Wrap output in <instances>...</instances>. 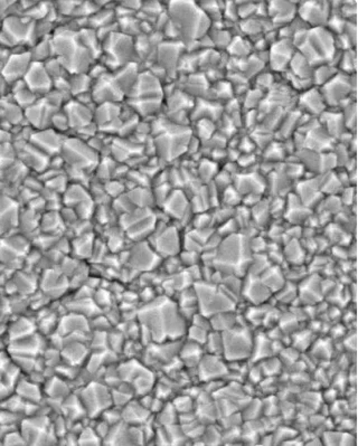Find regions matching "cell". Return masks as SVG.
Instances as JSON below:
<instances>
[{
  "mask_svg": "<svg viewBox=\"0 0 358 446\" xmlns=\"http://www.w3.org/2000/svg\"><path fill=\"white\" fill-rule=\"evenodd\" d=\"M289 66L292 69V73H294L296 78H301V80L313 78V66L308 63L307 59H306L301 54H294Z\"/></svg>",
  "mask_w": 358,
  "mask_h": 446,
  "instance_id": "b9f144b4",
  "label": "cell"
},
{
  "mask_svg": "<svg viewBox=\"0 0 358 446\" xmlns=\"http://www.w3.org/2000/svg\"><path fill=\"white\" fill-rule=\"evenodd\" d=\"M151 413L148 408H145L140 402H129L124 405L121 412V419L124 423L134 426L145 424Z\"/></svg>",
  "mask_w": 358,
  "mask_h": 446,
  "instance_id": "f1b7e54d",
  "label": "cell"
},
{
  "mask_svg": "<svg viewBox=\"0 0 358 446\" xmlns=\"http://www.w3.org/2000/svg\"><path fill=\"white\" fill-rule=\"evenodd\" d=\"M91 94L94 103L96 104L108 103V102L117 103L127 98L124 92L119 87V84L115 81L112 72L106 73L104 75L93 81Z\"/></svg>",
  "mask_w": 358,
  "mask_h": 446,
  "instance_id": "7c38bea8",
  "label": "cell"
},
{
  "mask_svg": "<svg viewBox=\"0 0 358 446\" xmlns=\"http://www.w3.org/2000/svg\"><path fill=\"white\" fill-rule=\"evenodd\" d=\"M229 50H233L234 52V55L238 56H243L248 55V52H249V46L244 42L243 39H232L231 43L229 45Z\"/></svg>",
  "mask_w": 358,
  "mask_h": 446,
  "instance_id": "db71d44e",
  "label": "cell"
},
{
  "mask_svg": "<svg viewBox=\"0 0 358 446\" xmlns=\"http://www.w3.org/2000/svg\"><path fill=\"white\" fill-rule=\"evenodd\" d=\"M11 92H13L15 103L17 106H20L22 110L27 109L38 100V96L36 94H34L31 89H28L25 82L22 81V80L13 84V91Z\"/></svg>",
  "mask_w": 358,
  "mask_h": 446,
  "instance_id": "8d00e7d4",
  "label": "cell"
},
{
  "mask_svg": "<svg viewBox=\"0 0 358 446\" xmlns=\"http://www.w3.org/2000/svg\"><path fill=\"white\" fill-rule=\"evenodd\" d=\"M69 81H70V94L73 99L76 98L78 95L84 94V93L91 92L93 80L90 78L87 73L70 75Z\"/></svg>",
  "mask_w": 358,
  "mask_h": 446,
  "instance_id": "ab89813d",
  "label": "cell"
},
{
  "mask_svg": "<svg viewBox=\"0 0 358 446\" xmlns=\"http://www.w3.org/2000/svg\"><path fill=\"white\" fill-rule=\"evenodd\" d=\"M204 354V347L199 343L188 340V343L180 346L178 357L180 358L182 365L187 366L189 368H196Z\"/></svg>",
  "mask_w": 358,
  "mask_h": 446,
  "instance_id": "f546056e",
  "label": "cell"
},
{
  "mask_svg": "<svg viewBox=\"0 0 358 446\" xmlns=\"http://www.w3.org/2000/svg\"><path fill=\"white\" fill-rule=\"evenodd\" d=\"M283 257L290 264L299 266L303 263V259H306L305 248L301 247L298 240H292L285 246Z\"/></svg>",
  "mask_w": 358,
  "mask_h": 446,
  "instance_id": "60d3db41",
  "label": "cell"
},
{
  "mask_svg": "<svg viewBox=\"0 0 358 446\" xmlns=\"http://www.w3.org/2000/svg\"><path fill=\"white\" fill-rule=\"evenodd\" d=\"M205 354H215L222 356L223 354V338L221 332L210 331L207 335L206 341L204 345Z\"/></svg>",
  "mask_w": 358,
  "mask_h": 446,
  "instance_id": "f6af8a7d",
  "label": "cell"
},
{
  "mask_svg": "<svg viewBox=\"0 0 358 446\" xmlns=\"http://www.w3.org/2000/svg\"><path fill=\"white\" fill-rule=\"evenodd\" d=\"M201 382H210V380H222L223 377L229 376L227 363L222 356L205 354L201 361L196 367Z\"/></svg>",
  "mask_w": 358,
  "mask_h": 446,
  "instance_id": "44dd1931",
  "label": "cell"
},
{
  "mask_svg": "<svg viewBox=\"0 0 358 446\" xmlns=\"http://www.w3.org/2000/svg\"><path fill=\"white\" fill-rule=\"evenodd\" d=\"M350 75L348 76L345 73L343 74H336L330 81L322 85V92L326 104H333L337 106L343 101L346 100L350 95Z\"/></svg>",
  "mask_w": 358,
  "mask_h": 446,
  "instance_id": "7402d4cb",
  "label": "cell"
},
{
  "mask_svg": "<svg viewBox=\"0 0 358 446\" xmlns=\"http://www.w3.org/2000/svg\"><path fill=\"white\" fill-rule=\"evenodd\" d=\"M151 236H155V244L151 246L159 257H173L180 253L182 240L176 227L165 226L159 233L154 231Z\"/></svg>",
  "mask_w": 358,
  "mask_h": 446,
  "instance_id": "9a60e30c",
  "label": "cell"
},
{
  "mask_svg": "<svg viewBox=\"0 0 358 446\" xmlns=\"http://www.w3.org/2000/svg\"><path fill=\"white\" fill-rule=\"evenodd\" d=\"M255 364H259L264 377H274L277 374L279 375L282 369V361L279 359V357H273V356Z\"/></svg>",
  "mask_w": 358,
  "mask_h": 446,
  "instance_id": "7dc6e473",
  "label": "cell"
},
{
  "mask_svg": "<svg viewBox=\"0 0 358 446\" xmlns=\"http://www.w3.org/2000/svg\"><path fill=\"white\" fill-rule=\"evenodd\" d=\"M59 108H56L53 104L48 102V99L42 98L24 110V115H26L28 122L36 130H44L50 128L52 117L59 111Z\"/></svg>",
  "mask_w": 358,
  "mask_h": 446,
  "instance_id": "d6986e66",
  "label": "cell"
},
{
  "mask_svg": "<svg viewBox=\"0 0 358 446\" xmlns=\"http://www.w3.org/2000/svg\"><path fill=\"white\" fill-rule=\"evenodd\" d=\"M331 72H333V70H331V67L328 66V65H319L317 71H313V80L315 78V81H316L317 83L320 84V85H324V84L327 83L328 81H330V80L337 74V73Z\"/></svg>",
  "mask_w": 358,
  "mask_h": 446,
  "instance_id": "f907efd6",
  "label": "cell"
},
{
  "mask_svg": "<svg viewBox=\"0 0 358 446\" xmlns=\"http://www.w3.org/2000/svg\"><path fill=\"white\" fill-rule=\"evenodd\" d=\"M272 354H273L272 340H270V338L266 336V333H262L261 336L260 333L255 335L250 360H252L255 364L259 363L261 360L271 357Z\"/></svg>",
  "mask_w": 358,
  "mask_h": 446,
  "instance_id": "836d02e7",
  "label": "cell"
},
{
  "mask_svg": "<svg viewBox=\"0 0 358 446\" xmlns=\"http://www.w3.org/2000/svg\"><path fill=\"white\" fill-rule=\"evenodd\" d=\"M207 330L203 329L201 326H187L186 330V335H187L188 340L193 341V343H199V345H204L205 341L207 339V335H208Z\"/></svg>",
  "mask_w": 358,
  "mask_h": 446,
  "instance_id": "681fc988",
  "label": "cell"
},
{
  "mask_svg": "<svg viewBox=\"0 0 358 446\" xmlns=\"http://www.w3.org/2000/svg\"><path fill=\"white\" fill-rule=\"evenodd\" d=\"M298 11L302 20L311 24L313 27H322L328 20L327 9L322 3H302Z\"/></svg>",
  "mask_w": 358,
  "mask_h": 446,
  "instance_id": "83f0119b",
  "label": "cell"
},
{
  "mask_svg": "<svg viewBox=\"0 0 358 446\" xmlns=\"http://www.w3.org/2000/svg\"><path fill=\"white\" fill-rule=\"evenodd\" d=\"M31 52H22V53L11 54L8 59H6L5 64L1 69V76L7 84L16 83L25 76L26 72L31 66Z\"/></svg>",
  "mask_w": 358,
  "mask_h": 446,
  "instance_id": "ffe728a7",
  "label": "cell"
},
{
  "mask_svg": "<svg viewBox=\"0 0 358 446\" xmlns=\"http://www.w3.org/2000/svg\"><path fill=\"white\" fill-rule=\"evenodd\" d=\"M18 143H20V147L14 145L17 159L22 161L29 171L31 169L36 173H42L48 169L50 166V157L43 154L42 151L38 150L29 141H22Z\"/></svg>",
  "mask_w": 358,
  "mask_h": 446,
  "instance_id": "e0dca14e",
  "label": "cell"
},
{
  "mask_svg": "<svg viewBox=\"0 0 358 446\" xmlns=\"http://www.w3.org/2000/svg\"><path fill=\"white\" fill-rule=\"evenodd\" d=\"M10 6H13V3H0V20H1V17L3 16V14H6V13L9 10Z\"/></svg>",
  "mask_w": 358,
  "mask_h": 446,
  "instance_id": "6f0895ef",
  "label": "cell"
},
{
  "mask_svg": "<svg viewBox=\"0 0 358 446\" xmlns=\"http://www.w3.org/2000/svg\"><path fill=\"white\" fill-rule=\"evenodd\" d=\"M355 54L350 53V50H348V52H346L344 55L341 56V61H339V63H341V64H339V67L341 66V69H343V73H345V74H348V69H350V74H354L355 72L350 69V65H352V69L355 70Z\"/></svg>",
  "mask_w": 358,
  "mask_h": 446,
  "instance_id": "f5cc1de1",
  "label": "cell"
},
{
  "mask_svg": "<svg viewBox=\"0 0 358 446\" xmlns=\"http://www.w3.org/2000/svg\"><path fill=\"white\" fill-rule=\"evenodd\" d=\"M294 46L288 39H282L272 46L270 52V63L274 71H283L290 64L294 57Z\"/></svg>",
  "mask_w": 358,
  "mask_h": 446,
  "instance_id": "484cf974",
  "label": "cell"
},
{
  "mask_svg": "<svg viewBox=\"0 0 358 446\" xmlns=\"http://www.w3.org/2000/svg\"><path fill=\"white\" fill-rule=\"evenodd\" d=\"M110 72H115L120 67L134 63L137 59V52L134 46V38L121 31H113L102 42V56Z\"/></svg>",
  "mask_w": 358,
  "mask_h": 446,
  "instance_id": "5b68a950",
  "label": "cell"
},
{
  "mask_svg": "<svg viewBox=\"0 0 358 446\" xmlns=\"http://www.w3.org/2000/svg\"><path fill=\"white\" fill-rule=\"evenodd\" d=\"M194 289L197 296V310L207 318L225 311H235L238 307L236 301L222 289L221 285L199 281L196 282Z\"/></svg>",
  "mask_w": 358,
  "mask_h": 446,
  "instance_id": "8992f818",
  "label": "cell"
},
{
  "mask_svg": "<svg viewBox=\"0 0 358 446\" xmlns=\"http://www.w3.org/2000/svg\"><path fill=\"white\" fill-rule=\"evenodd\" d=\"M162 206H164V210L167 213L168 216L176 218V220H182L186 215L188 208H190L187 197L182 190L179 189L171 190V193L169 194Z\"/></svg>",
  "mask_w": 358,
  "mask_h": 446,
  "instance_id": "4316f807",
  "label": "cell"
},
{
  "mask_svg": "<svg viewBox=\"0 0 358 446\" xmlns=\"http://www.w3.org/2000/svg\"><path fill=\"white\" fill-rule=\"evenodd\" d=\"M122 185L119 182H113V180H109L104 186V190H106V195L111 196L112 199H117L120 196L123 195Z\"/></svg>",
  "mask_w": 358,
  "mask_h": 446,
  "instance_id": "11a10c76",
  "label": "cell"
},
{
  "mask_svg": "<svg viewBox=\"0 0 358 446\" xmlns=\"http://www.w3.org/2000/svg\"><path fill=\"white\" fill-rule=\"evenodd\" d=\"M213 331L224 332L232 329L238 324V315L235 311H225L217 313L210 318Z\"/></svg>",
  "mask_w": 358,
  "mask_h": 446,
  "instance_id": "f35d334b",
  "label": "cell"
},
{
  "mask_svg": "<svg viewBox=\"0 0 358 446\" xmlns=\"http://www.w3.org/2000/svg\"><path fill=\"white\" fill-rule=\"evenodd\" d=\"M307 39L324 63L333 61L334 56L336 55V42L333 33L329 29L324 26L313 27V29L308 31Z\"/></svg>",
  "mask_w": 358,
  "mask_h": 446,
  "instance_id": "4fadbf2b",
  "label": "cell"
},
{
  "mask_svg": "<svg viewBox=\"0 0 358 446\" xmlns=\"http://www.w3.org/2000/svg\"><path fill=\"white\" fill-rule=\"evenodd\" d=\"M65 138H66L65 134H59L54 129L48 128L34 132L29 143L35 145L38 150L42 151L43 154L52 158L61 154Z\"/></svg>",
  "mask_w": 358,
  "mask_h": 446,
  "instance_id": "2e32d148",
  "label": "cell"
},
{
  "mask_svg": "<svg viewBox=\"0 0 358 446\" xmlns=\"http://www.w3.org/2000/svg\"><path fill=\"white\" fill-rule=\"evenodd\" d=\"M300 103L303 106V109L307 110L310 113H317V115L324 113V106H326V102L322 98V92L317 91L316 89H311L303 93L300 99Z\"/></svg>",
  "mask_w": 358,
  "mask_h": 446,
  "instance_id": "74e56055",
  "label": "cell"
},
{
  "mask_svg": "<svg viewBox=\"0 0 358 446\" xmlns=\"http://www.w3.org/2000/svg\"><path fill=\"white\" fill-rule=\"evenodd\" d=\"M127 98L162 99L164 87L160 83L159 78H157L150 71H145V72L139 73L137 82Z\"/></svg>",
  "mask_w": 358,
  "mask_h": 446,
  "instance_id": "ac0fdd59",
  "label": "cell"
},
{
  "mask_svg": "<svg viewBox=\"0 0 358 446\" xmlns=\"http://www.w3.org/2000/svg\"><path fill=\"white\" fill-rule=\"evenodd\" d=\"M313 341H315V337H313V331L310 330H302V331L296 330L292 333V346L298 352L310 349Z\"/></svg>",
  "mask_w": 358,
  "mask_h": 446,
  "instance_id": "bcb514c9",
  "label": "cell"
},
{
  "mask_svg": "<svg viewBox=\"0 0 358 446\" xmlns=\"http://www.w3.org/2000/svg\"><path fill=\"white\" fill-rule=\"evenodd\" d=\"M173 405L178 414L188 413V412L195 410V403H194L193 398L189 396L177 397L173 401Z\"/></svg>",
  "mask_w": 358,
  "mask_h": 446,
  "instance_id": "816d5d0a",
  "label": "cell"
},
{
  "mask_svg": "<svg viewBox=\"0 0 358 446\" xmlns=\"http://www.w3.org/2000/svg\"><path fill=\"white\" fill-rule=\"evenodd\" d=\"M241 182L235 185V189L238 190L241 195H250V194H255V195H261L266 190V182H261V177L255 173H250V175H243L240 176Z\"/></svg>",
  "mask_w": 358,
  "mask_h": 446,
  "instance_id": "d6a6232c",
  "label": "cell"
},
{
  "mask_svg": "<svg viewBox=\"0 0 358 446\" xmlns=\"http://www.w3.org/2000/svg\"><path fill=\"white\" fill-rule=\"evenodd\" d=\"M162 99H128V104L138 117H150L162 109Z\"/></svg>",
  "mask_w": 358,
  "mask_h": 446,
  "instance_id": "4dcf8cb0",
  "label": "cell"
},
{
  "mask_svg": "<svg viewBox=\"0 0 358 446\" xmlns=\"http://www.w3.org/2000/svg\"><path fill=\"white\" fill-rule=\"evenodd\" d=\"M62 110L70 123V130L78 131L80 129L85 128L94 123L93 122V110H91L90 106L80 103L76 99L67 101Z\"/></svg>",
  "mask_w": 358,
  "mask_h": 446,
  "instance_id": "d4e9b609",
  "label": "cell"
},
{
  "mask_svg": "<svg viewBox=\"0 0 358 446\" xmlns=\"http://www.w3.org/2000/svg\"><path fill=\"white\" fill-rule=\"evenodd\" d=\"M223 354L222 357L229 361H246L250 360L253 348V338L249 326H236L227 331L222 332Z\"/></svg>",
  "mask_w": 358,
  "mask_h": 446,
  "instance_id": "9c48e42d",
  "label": "cell"
},
{
  "mask_svg": "<svg viewBox=\"0 0 358 446\" xmlns=\"http://www.w3.org/2000/svg\"><path fill=\"white\" fill-rule=\"evenodd\" d=\"M296 6L290 3H271L268 6V14L274 22H289L294 20L296 14Z\"/></svg>",
  "mask_w": 358,
  "mask_h": 446,
  "instance_id": "e575fe53",
  "label": "cell"
},
{
  "mask_svg": "<svg viewBox=\"0 0 358 446\" xmlns=\"http://www.w3.org/2000/svg\"><path fill=\"white\" fill-rule=\"evenodd\" d=\"M271 296V291L261 281L259 276L246 274L242 279L241 298H245L250 305H260L266 303Z\"/></svg>",
  "mask_w": 358,
  "mask_h": 446,
  "instance_id": "cb8c5ba5",
  "label": "cell"
},
{
  "mask_svg": "<svg viewBox=\"0 0 358 446\" xmlns=\"http://www.w3.org/2000/svg\"><path fill=\"white\" fill-rule=\"evenodd\" d=\"M53 55L59 59L70 75L89 72L95 61L89 50L82 44L78 31L59 27L50 36Z\"/></svg>",
  "mask_w": 358,
  "mask_h": 446,
  "instance_id": "7a4b0ae2",
  "label": "cell"
},
{
  "mask_svg": "<svg viewBox=\"0 0 358 446\" xmlns=\"http://www.w3.org/2000/svg\"><path fill=\"white\" fill-rule=\"evenodd\" d=\"M127 195L132 204L137 205L140 208H150V205L155 203L154 195L150 190L145 189V187L134 188Z\"/></svg>",
  "mask_w": 358,
  "mask_h": 446,
  "instance_id": "7bdbcfd3",
  "label": "cell"
},
{
  "mask_svg": "<svg viewBox=\"0 0 358 446\" xmlns=\"http://www.w3.org/2000/svg\"><path fill=\"white\" fill-rule=\"evenodd\" d=\"M140 326L150 333L152 343L176 341L186 335V320L178 304L168 298H154L138 312Z\"/></svg>",
  "mask_w": 358,
  "mask_h": 446,
  "instance_id": "6da1fadb",
  "label": "cell"
},
{
  "mask_svg": "<svg viewBox=\"0 0 358 446\" xmlns=\"http://www.w3.org/2000/svg\"><path fill=\"white\" fill-rule=\"evenodd\" d=\"M78 36L81 39L82 44L85 46V48L93 56V59L95 61L100 59L101 56H102V43L99 39L96 31L92 28L84 27L78 31Z\"/></svg>",
  "mask_w": 358,
  "mask_h": 446,
  "instance_id": "d590c367",
  "label": "cell"
},
{
  "mask_svg": "<svg viewBox=\"0 0 358 446\" xmlns=\"http://www.w3.org/2000/svg\"><path fill=\"white\" fill-rule=\"evenodd\" d=\"M50 128L54 129L55 131L59 134H64L65 132L70 130V123L67 120V117L65 115L63 110L59 109L56 112L55 115L52 117V122H50Z\"/></svg>",
  "mask_w": 358,
  "mask_h": 446,
  "instance_id": "c3c4849f",
  "label": "cell"
},
{
  "mask_svg": "<svg viewBox=\"0 0 358 446\" xmlns=\"http://www.w3.org/2000/svg\"><path fill=\"white\" fill-rule=\"evenodd\" d=\"M121 229L126 236L134 242H143L151 236L157 225V218L150 208H134L132 212L120 216Z\"/></svg>",
  "mask_w": 358,
  "mask_h": 446,
  "instance_id": "30bf717a",
  "label": "cell"
},
{
  "mask_svg": "<svg viewBox=\"0 0 358 446\" xmlns=\"http://www.w3.org/2000/svg\"><path fill=\"white\" fill-rule=\"evenodd\" d=\"M184 48V44L178 41L159 43V45L157 46L158 65L165 70L167 75H171V72H176Z\"/></svg>",
  "mask_w": 358,
  "mask_h": 446,
  "instance_id": "603a6c76",
  "label": "cell"
},
{
  "mask_svg": "<svg viewBox=\"0 0 358 446\" xmlns=\"http://www.w3.org/2000/svg\"><path fill=\"white\" fill-rule=\"evenodd\" d=\"M61 157L64 160L65 167L74 168L87 173L95 171L101 159L99 152L91 148L87 141L67 136L62 147Z\"/></svg>",
  "mask_w": 358,
  "mask_h": 446,
  "instance_id": "ba28073f",
  "label": "cell"
},
{
  "mask_svg": "<svg viewBox=\"0 0 358 446\" xmlns=\"http://www.w3.org/2000/svg\"><path fill=\"white\" fill-rule=\"evenodd\" d=\"M80 3H56V11L59 15H64V16H72L76 11V7Z\"/></svg>",
  "mask_w": 358,
  "mask_h": 446,
  "instance_id": "9f6ffc18",
  "label": "cell"
},
{
  "mask_svg": "<svg viewBox=\"0 0 358 446\" xmlns=\"http://www.w3.org/2000/svg\"><path fill=\"white\" fill-rule=\"evenodd\" d=\"M36 22L28 18L24 20L22 17L7 16L3 18V27L0 31V38L5 39L3 46H20L22 44L31 43V39H36L35 33Z\"/></svg>",
  "mask_w": 358,
  "mask_h": 446,
  "instance_id": "8fae6325",
  "label": "cell"
},
{
  "mask_svg": "<svg viewBox=\"0 0 358 446\" xmlns=\"http://www.w3.org/2000/svg\"><path fill=\"white\" fill-rule=\"evenodd\" d=\"M167 15L178 31L179 42L182 43L184 46L204 38L212 26V20L205 14L199 3L190 1L169 3Z\"/></svg>",
  "mask_w": 358,
  "mask_h": 446,
  "instance_id": "3957f363",
  "label": "cell"
},
{
  "mask_svg": "<svg viewBox=\"0 0 358 446\" xmlns=\"http://www.w3.org/2000/svg\"><path fill=\"white\" fill-rule=\"evenodd\" d=\"M249 240L243 235H229L223 237L215 251L213 268L224 275H236L243 278L248 273L252 259Z\"/></svg>",
  "mask_w": 358,
  "mask_h": 446,
  "instance_id": "277c9868",
  "label": "cell"
},
{
  "mask_svg": "<svg viewBox=\"0 0 358 446\" xmlns=\"http://www.w3.org/2000/svg\"><path fill=\"white\" fill-rule=\"evenodd\" d=\"M192 140V131L186 126H178L168 120V128L162 127L155 138L154 145L157 154L165 161H171L185 154Z\"/></svg>",
  "mask_w": 358,
  "mask_h": 446,
  "instance_id": "52a82bcc",
  "label": "cell"
},
{
  "mask_svg": "<svg viewBox=\"0 0 358 446\" xmlns=\"http://www.w3.org/2000/svg\"><path fill=\"white\" fill-rule=\"evenodd\" d=\"M259 278L271 293H277L287 282L285 272L281 270L280 265H270Z\"/></svg>",
  "mask_w": 358,
  "mask_h": 446,
  "instance_id": "1f68e13d",
  "label": "cell"
},
{
  "mask_svg": "<svg viewBox=\"0 0 358 446\" xmlns=\"http://www.w3.org/2000/svg\"><path fill=\"white\" fill-rule=\"evenodd\" d=\"M17 160L14 145L9 143H0V177L3 178V173Z\"/></svg>",
  "mask_w": 358,
  "mask_h": 446,
  "instance_id": "ee69618b",
  "label": "cell"
},
{
  "mask_svg": "<svg viewBox=\"0 0 358 446\" xmlns=\"http://www.w3.org/2000/svg\"><path fill=\"white\" fill-rule=\"evenodd\" d=\"M28 89L37 96H46L53 89V78L45 69L44 63L31 62V66L22 78Z\"/></svg>",
  "mask_w": 358,
  "mask_h": 446,
  "instance_id": "5bb4252c",
  "label": "cell"
}]
</instances>
